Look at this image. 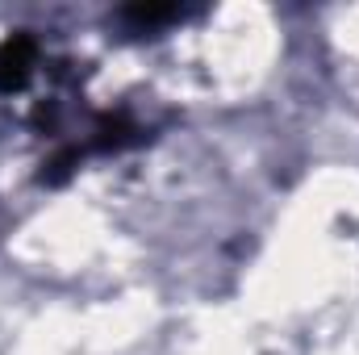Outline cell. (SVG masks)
<instances>
[{
    "mask_svg": "<svg viewBox=\"0 0 359 355\" xmlns=\"http://www.w3.org/2000/svg\"><path fill=\"white\" fill-rule=\"evenodd\" d=\"M34 67H38V42H34V34H25V29L8 34L0 42V92L4 96L21 92L29 84Z\"/></svg>",
    "mask_w": 359,
    "mask_h": 355,
    "instance_id": "cell-1",
    "label": "cell"
},
{
    "mask_svg": "<svg viewBox=\"0 0 359 355\" xmlns=\"http://www.w3.org/2000/svg\"><path fill=\"white\" fill-rule=\"evenodd\" d=\"M130 142H142V126H134L126 113H109V117L96 121L92 142L84 151H121V147H130Z\"/></svg>",
    "mask_w": 359,
    "mask_h": 355,
    "instance_id": "cell-2",
    "label": "cell"
},
{
    "mask_svg": "<svg viewBox=\"0 0 359 355\" xmlns=\"http://www.w3.org/2000/svg\"><path fill=\"white\" fill-rule=\"evenodd\" d=\"M176 17H180L176 4H130V8H121V21H130L134 29H155V25L176 21Z\"/></svg>",
    "mask_w": 359,
    "mask_h": 355,
    "instance_id": "cell-3",
    "label": "cell"
}]
</instances>
